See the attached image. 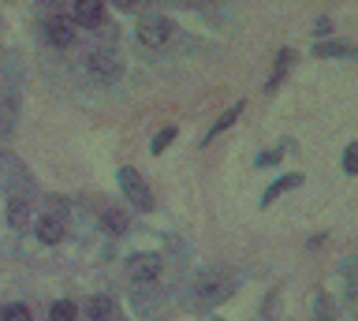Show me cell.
Returning a JSON list of instances; mask_svg holds the SVG:
<instances>
[{"mask_svg": "<svg viewBox=\"0 0 358 321\" xmlns=\"http://www.w3.org/2000/svg\"><path fill=\"white\" fill-rule=\"evenodd\" d=\"M86 71H90V79H94V83H116L120 79V57H116V52H108V49H94V52H90V57H86Z\"/></svg>", "mask_w": 358, "mask_h": 321, "instance_id": "obj_1", "label": "cell"}, {"mask_svg": "<svg viewBox=\"0 0 358 321\" xmlns=\"http://www.w3.org/2000/svg\"><path fill=\"white\" fill-rule=\"evenodd\" d=\"M231 292H235V280L228 273H209V276L198 280V299L201 303H224Z\"/></svg>", "mask_w": 358, "mask_h": 321, "instance_id": "obj_2", "label": "cell"}, {"mask_svg": "<svg viewBox=\"0 0 358 321\" xmlns=\"http://www.w3.org/2000/svg\"><path fill=\"white\" fill-rule=\"evenodd\" d=\"M120 187H123V194L131 198V206H138V209H150L153 206L150 187H145V180L134 169H120Z\"/></svg>", "mask_w": 358, "mask_h": 321, "instance_id": "obj_3", "label": "cell"}, {"mask_svg": "<svg viewBox=\"0 0 358 321\" xmlns=\"http://www.w3.org/2000/svg\"><path fill=\"white\" fill-rule=\"evenodd\" d=\"M168 38H172V23H168L164 15H142V23H138L142 45H164Z\"/></svg>", "mask_w": 358, "mask_h": 321, "instance_id": "obj_4", "label": "cell"}, {"mask_svg": "<svg viewBox=\"0 0 358 321\" xmlns=\"http://www.w3.org/2000/svg\"><path fill=\"white\" fill-rule=\"evenodd\" d=\"M127 273L134 280H157V276H161V254H131Z\"/></svg>", "mask_w": 358, "mask_h": 321, "instance_id": "obj_5", "label": "cell"}, {"mask_svg": "<svg viewBox=\"0 0 358 321\" xmlns=\"http://www.w3.org/2000/svg\"><path fill=\"white\" fill-rule=\"evenodd\" d=\"M45 38H49V45L56 49H67L75 41V23L67 15H52L49 23H45Z\"/></svg>", "mask_w": 358, "mask_h": 321, "instance_id": "obj_6", "label": "cell"}, {"mask_svg": "<svg viewBox=\"0 0 358 321\" xmlns=\"http://www.w3.org/2000/svg\"><path fill=\"white\" fill-rule=\"evenodd\" d=\"M71 23L101 27V23H105V4H101V0H78L75 12H71Z\"/></svg>", "mask_w": 358, "mask_h": 321, "instance_id": "obj_7", "label": "cell"}, {"mask_svg": "<svg viewBox=\"0 0 358 321\" xmlns=\"http://www.w3.org/2000/svg\"><path fill=\"white\" fill-rule=\"evenodd\" d=\"M38 239L49 243V247H56L60 239H67L64 220H60V217H41V220H38Z\"/></svg>", "mask_w": 358, "mask_h": 321, "instance_id": "obj_8", "label": "cell"}, {"mask_svg": "<svg viewBox=\"0 0 358 321\" xmlns=\"http://www.w3.org/2000/svg\"><path fill=\"white\" fill-rule=\"evenodd\" d=\"M299 183H302V176H299V172H291V176H280V180H276V183H273V187H268V191L262 194V206L276 202V198H280V194H287V191H295Z\"/></svg>", "mask_w": 358, "mask_h": 321, "instance_id": "obj_9", "label": "cell"}, {"mask_svg": "<svg viewBox=\"0 0 358 321\" xmlns=\"http://www.w3.org/2000/svg\"><path fill=\"white\" fill-rule=\"evenodd\" d=\"M8 224L15 228V231H27V228H30V206L22 202V198H11V206H8Z\"/></svg>", "mask_w": 358, "mask_h": 321, "instance_id": "obj_10", "label": "cell"}, {"mask_svg": "<svg viewBox=\"0 0 358 321\" xmlns=\"http://www.w3.org/2000/svg\"><path fill=\"white\" fill-rule=\"evenodd\" d=\"M86 314L94 318V321H112V314H116V306H112V299H105V295H94L86 303Z\"/></svg>", "mask_w": 358, "mask_h": 321, "instance_id": "obj_11", "label": "cell"}, {"mask_svg": "<svg viewBox=\"0 0 358 321\" xmlns=\"http://www.w3.org/2000/svg\"><path fill=\"white\" fill-rule=\"evenodd\" d=\"M239 113H243V101H239V105H231V108H228V113H224V116L217 120V124H213V127H209V138H217V135H220V131H228V127L235 124V120H239Z\"/></svg>", "mask_w": 358, "mask_h": 321, "instance_id": "obj_12", "label": "cell"}, {"mask_svg": "<svg viewBox=\"0 0 358 321\" xmlns=\"http://www.w3.org/2000/svg\"><path fill=\"white\" fill-rule=\"evenodd\" d=\"M49 318H52V321H75V318H78V310H75L71 299H60V303H52Z\"/></svg>", "mask_w": 358, "mask_h": 321, "instance_id": "obj_13", "label": "cell"}, {"mask_svg": "<svg viewBox=\"0 0 358 321\" xmlns=\"http://www.w3.org/2000/svg\"><path fill=\"white\" fill-rule=\"evenodd\" d=\"M101 220H105V228L116 231V236H120V231H127V213H123V209H105V217H101Z\"/></svg>", "mask_w": 358, "mask_h": 321, "instance_id": "obj_14", "label": "cell"}, {"mask_svg": "<svg viewBox=\"0 0 358 321\" xmlns=\"http://www.w3.org/2000/svg\"><path fill=\"white\" fill-rule=\"evenodd\" d=\"M0 321H30V310L22 303H11V306L0 310Z\"/></svg>", "mask_w": 358, "mask_h": 321, "instance_id": "obj_15", "label": "cell"}, {"mask_svg": "<svg viewBox=\"0 0 358 321\" xmlns=\"http://www.w3.org/2000/svg\"><path fill=\"white\" fill-rule=\"evenodd\" d=\"M176 135H179L176 127H164V131H157V138H153V153H164V150L176 142Z\"/></svg>", "mask_w": 358, "mask_h": 321, "instance_id": "obj_16", "label": "cell"}, {"mask_svg": "<svg viewBox=\"0 0 358 321\" xmlns=\"http://www.w3.org/2000/svg\"><path fill=\"white\" fill-rule=\"evenodd\" d=\"M317 57H351V49L340 45V41H329V45L321 41V45H317Z\"/></svg>", "mask_w": 358, "mask_h": 321, "instance_id": "obj_17", "label": "cell"}, {"mask_svg": "<svg viewBox=\"0 0 358 321\" xmlns=\"http://www.w3.org/2000/svg\"><path fill=\"white\" fill-rule=\"evenodd\" d=\"M287 64H291V49L280 52V60H276V75L268 79V90H273V86H280V79H284V71H287Z\"/></svg>", "mask_w": 358, "mask_h": 321, "instance_id": "obj_18", "label": "cell"}, {"mask_svg": "<svg viewBox=\"0 0 358 321\" xmlns=\"http://www.w3.org/2000/svg\"><path fill=\"white\" fill-rule=\"evenodd\" d=\"M343 172H347V176L358 172V146H347V150H343Z\"/></svg>", "mask_w": 358, "mask_h": 321, "instance_id": "obj_19", "label": "cell"}, {"mask_svg": "<svg viewBox=\"0 0 358 321\" xmlns=\"http://www.w3.org/2000/svg\"><path fill=\"white\" fill-rule=\"evenodd\" d=\"M280 161V150H273V153H262V157H257V164H276Z\"/></svg>", "mask_w": 358, "mask_h": 321, "instance_id": "obj_20", "label": "cell"}]
</instances>
